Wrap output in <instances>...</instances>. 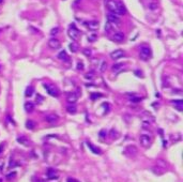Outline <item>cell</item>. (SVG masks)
I'll return each mask as SVG.
<instances>
[{
	"label": "cell",
	"instance_id": "cell-11",
	"mask_svg": "<svg viewBox=\"0 0 183 182\" xmlns=\"http://www.w3.org/2000/svg\"><path fill=\"white\" fill-rule=\"evenodd\" d=\"M85 25H86L90 30H96L99 29V22L97 21H91V22H87L85 23Z\"/></svg>",
	"mask_w": 183,
	"mask_h": 182
},
{
	"label": "cell",
	"instance_id": "cell-10",
	"mask_svg": "<svg viewBox=\"0 0 183 182\" xmlns=\"http://www.w3.org/2000/svg\"><path fill=\"white\" fill-rule=\"evenodd\" d=\"M123 56H124V52L122 50V49H117V50H115V52H113L110 54V57L114 60H118V59L122 58Z\"/></svg>",
	"mask_w": 183,
	"mask_h": 182
},
{
	"label": "cell",
	"instance_id": "cell-9",
	"mask_svg": "<svg viewBox=\"0 0 183 182\" xmlns=\"http://www.w3.org/2000/svg\"><path fill=\"white\" fill-rule=\"evenodd\" d=\"M113 41L115 42H118V43H120V42H122L124 40V34L123 32H121V31H117V32H115L113 34Z\"/></svg>",
	"mask_w": 183,
	"mask_h": 182
},
{
	"label": "cell",
	"instance_id": "cell-18",
	"mask_svg": "<svg viewBox=\"0 0 183 182\" xmlns=\"http://www.w3.org/2000/svg\"><path fill=\"white\" fill-rule=\"evenodd\" d=\"M66 110H68V113H70V114H76L77 108L74 104H69L68 106H66Z\"/></svg>",
	"mask_w": 183,
	"mask_h": 182
},
{
	"label": "cell",
	"instance_id": "cell-32",
	"mask_svg": "<svg viewBox=\"0 0 183 182\" xmlns=\"http://www.w3.org/2000/svg\"><path fill=\"white\" fill-rule=\"evenodd\" d=\"M77 70H84V63L83 62H78L77 63Z\"/></svg>",
	"mask_w": 183,
	"mask_h": 182
},
{
	"label": "cell",
	"instance_id": "cell-22",
	"mask_svg": "<svg viewBox=\"0 0 183 182\" xmlns=\"http://www.w3.org/2000/svg\"><path fill=\"white\" fill-rule=\"evenodd\" d=\"M122 68H123V64H122V63H116V64H114L113 65V71L114 72H118V71H120Z\"/></svg>",
	"mask_w": 183,
	"mask_h": 182
},
{
	"label": "cell",
	"instance_id": "cell-17",
	"mask_svg": "<svg viewBox=\"0 0 183 182\" xmlns=\"http://www.w3.org/2000/svg\"><path fill=\"white\" fill-rule=\"evenodd\" d=\"M171 103L179 109V110H182V106H183V101L182 100H174V101H171Z\"/></svg>",
	"mask_w": 183,
	"mask_h": 182
},
{
	"label": "cell",
	"instance_id": "cell-29",
	"mask_svg": "<svg viewBox=\"0 0 183 182\" xmlns=\"http://www.w3.org/2000/svg\"><path fill=\"white\" fill-rule=\"evenodd\" d=\"M148 7H149V9H151V10H155V9H157V3L152 2V3L148 4Z\"/></svg>",
	"mask_w": 183,
	"mask_h": 182
},
{
	"label": "cell",
	"instance_id": "cell-4",
	"mask_svg": "<svg viewBox=\"0 0 183 182\" xmlns=\"http://www.w3.org/2000/svg\"><path fill=\"white\" fill-rule=\"evenodd\" d=\"M68 34H69V36L72 39V40H74V41H76V40H78V38H79V31H78V29L76 28V26H75V24H72V25L70 26V28H69V31H68Z\"/></svg>",
	"mask_w": 183,
	"mask_h": 182
},
{
	"label": "cell",
	"instance_id": "cell-35",
	"mask_svg": "<svg viewBox=\"0 0 183 182\" xmlns=\"http://www.w3.org/2000/svg\"><path fill=\"white\" fill-rule=\"evenodd\" d=\"M14 176H15V173L13 171V174H10V175H8V176H7V178H8V179H10L11 177H14Z\"/></svg>",
	"mask_w": 183,
	"mask_h": 182
},
{
	"label": "cell",
	"instance_id": "cell-8",
	"mask_svg": "<svg viewBox=\"0 0 183 182\" xmlns=\"http://www.w3.org/2000/svg\"><path fill=\"white\" fill-rule=\"evenodd\" d=\"M48 46H49L50 48H53V49H58V48L60 47V42L56 38H52L49 41H48Z\"/></svg>",
	"mask_w": 183,
	"mask_h": 182
},
{
	"label": "cell",
	"instance_id": "cell-15",
	"mask_svg": "<svg viewBox=\"0 0 183 182\" xmlns=\"http://www.w3.org/2000/svg\"><path fill=\"white\" fill-rule=\"evenodd\" d=\"M58 58L60 60H63V61H69V56H68V54H66L65 50H61L58 54Z\"/></svg>",
	"mask_w": 183,
	"mask_h": 182
},
{
	"label": "cell",
	"instance_id": "cell-21",
	"mask_svg": "<svg viewBox=\"0 0 183 182\" xmlns=\"http://www.w3.org/2000/svg\"><path fill=\"white\" fill-rule=\"evenodd\" d=\"M26 127L29 130H33L34 127H35V123H34V121L32 120H28L27 122H26Z\"/></svg>",
	"mask_w": 183,
	"mask_h": 182
},
{
	"label": "cell",
	"instance_id": "cell-20",
	"mask_svg": "<svg viewBox=\"0 0 183 182\" xmlns=\"http://www.w3.org/2000/svg\"><path fill=\"white\" fill-rule=\"evenodd\" d=\"M17 143H19L24 146H28L29 145V140L26 138V137H18L17 138Z\"/></svg>",
	"mask_w": 183,
	"mask_h": 182
},
{
	"label": "cell",
	"instance_id": "cell-6",
	"mask_svg": "<svg viewBox=\"0 0 183 182\" xmlns=\"http://www.w3.org/2000/svg\"><path fill=\"white\" fill-rule=\"evenodd\" d=\"M59 120V116L57 114H48L45 116V121L48 123H56Z\"/></svg>",
	"mask_w": 183,
	"mask_h": 182
},
{
	"label": "cell",
	"instance_id": "cell-28",
	"mask_svg": "<svg viewBox=\"0 0 183 182\" xmlns=\"http://www.w3.org/2000/svg\"><path fill=\"white\" fill-rule=\"evenodd\" d=\"M111 29H113V26L110 25V24L106 23V25H105V31H106V32H110Z\"/></svg>",
	"mask_w": 183,
	"mask_h": 182
},
{
	"label": "cell",
	"instance_id": "cell-14",
	"mask_svg": "<svg viewBox=\"0 0 183 182\" xmlns=\"http://www.w3.org/2000/svg\"><path fill=\"white\" fill-rule=\"evenodd\" d=\"M87 145H88V147H89V149L92 151V152L94 153V154H101L102 153V151L99 149V148H96L95 146H93L91 143H87Z\"/></svg>",
	"mask_w": 183,
	"mask_h": 182
},
{
	"label": "cell",
	"instance_id": "cell-26",
	"mask_svg": "<svg viewBox=\"0 0 183 182\" xmlns=\"http://www.w3.org/2000/svg\"><path fill=\"white\" fill-rule=\"evenodd\" d=\"M102 96H103L102 93H92L90 95V98H91V100H96V99L102 98Z\"/></svg>",
	"mask_w": 183,
	"mask_h": 182
},
{
	"label": "cell",
	"instance_id": "cell-12",
	"mask_svg": "<svg viewBox=\"0 0 183 182\" xmlns=\"http://www.w3.org/2000/svg\"><path fill=\"white\" fill-rule=\"evenodd\" d=\"M66 100H68L70 104H74L78 100V95H77V93H69L68 96H66Z\"/></svg>",
	"mask_w": 183,
	"mask_h": 182
},
{
	"label": "cell",
	"instance_id": "cell-25",
	"mask_svg": "<svg viewBox=\"0 0 183 182\" xmlns=\"http://www.w3.org/2000/svg\"><path fill=\"white\" fill-rule=\"evenodd\" d=\"M47 176H48V178L49 179H57L58 178V175L55 174V171L52 170V169H49V171L47 173Z\"/></svg>",
	"mask_w": 183,
	"mask_h": 182
},
{
	"label": "cell",
	"instance_id": "cell-19",
	"mask_svg": "<svg viewBox=\"0 0 183 182\" xmlns=\"http://www.w3.org/2000/svg\"><path fill=\"white\" fill-rule=\"evenodd\" d=\"M33 92H34V88H33L32 86H29V87L26 89V91H25V95L28 96V98H30V96H32Z\"/></svg>",
	"mask_w": 183,
	"mask_h": 182
},
{
	"label": "cell",
	"instance_id": "cell-7",
	"mask_svg": "<svg viewBox=\"0 0 183 182\" xmlns=\"http://www.w3.org/2000/svg\"><path fill=\"white\" fill-rule=\"evenodd\" d=\"M44 88L46 90V92L52 95V96H58V90L55 88L54 86H50V85H44Z\"/></svg>",
	"mask_w": 183,
	"mask_h": 182
},
{
	"label": "cell",
	"instance_id": "cell-16",
	"mask_svg": "<svg viewBox=\"0 0 183 182\" xmlns=\"http://www.w3.org/2000/svg\"><path fill=\"white\" fill-rule=\"evenodd\" d=\"M125 152H126V153L130 152V155H134V154L137 153V148L135 147V146H127Z\"/></svg>",
	"mask_w": 183,
	"mask_h": 182
},
{
	"label": "cell",
	"instance_id": "cell-33",
	"mask_svg": "<svg viewBox=\"0 0 183 182\" xmlns=\"http://www.w3.org/2000/svg\"><path fill=\"white\" fill-rule=\"evenodd\" d=\"M95 39H96V35H95V34H92V35L88 36V40H89V41H91V42H92V41H94Z\"/></svg>",
	"mask_w": 183,
	"mask_h": 182
},
{
	"label": "cell",
	"instance_id": "cell-39",
	"mask_svg": "<svg viewBox=\"0 0 183 182\" xmlns=\"http://www.w3.org/2000/svg\"><path fill=\"white\" fill-rule=\"evenodd\" d=\"M1 1H2V0H0V2H1Z\"/></svg>",
	"mask_w": 183,
	"mask_h": 182
},
{
	"label": "cell",
	"instance_id": "cell-3",
	"mask_svg": "<svg viewBox=\"0 0 183 182\" xmlns=\"http://www.w3.org/2000/svg\"><path fill=\"white\" fill-rule=\"evenodd\" d=\"M107 21H108V24H110L111 26H118L121 23L120 17L114 13H110V12L107 14Z\"/></svg>",
	"mask_w": 183,
	"mask_h": 182
},
{
	"label": "cell",
	"instance_id": "cell-5",
	"mask_svg": "<svg viewBox=\"0 0 183 182\" xmlns=\"http://www.w3.org/2000/svg\"><path fill=\"white\" fill-rule=\"evenodd\" d=\"M139 141H140V145H141L144 148H148L152 143V138H151V136H149L147 134H143L139 137Z\"/></svg>",
	"mask_w": 183,
	"mask_h": 182
},
{
	"label": "cell",
	"instance_id": "cell-38",
	"mask_svg": "<svg viewBox=\"0 0 183 182\" xmlns=\"http://www.w3.org/2000/svg\"><path fill=\"white\" fill-rule=\"evenodd\" d=\"M100 135H101V137H104V136H105V131H102V132L100 133Z\"/></svg>",
	"mask_w": 183,
	"mask_h": 182
},
{
	"label": "cell",
	"instance_id": "cell-13",
	"mask_svg": "<svg viewBox=\"0 0 183 182\" xmlns=\"http://www.w3.org/2000/svg\"><path fill=\"white\" fill-rule=\"evenodd\" d=\"M24 107H25V110L27 113H32L33 109H34V104L31 102H26L25 105H24Z\"/></svg>",
	"mask_w": 183,
	"mask_h": 182
},
{
	"label": "cell",
	"instance_id": "cell-27",
	"mask_svg": "<svg viewBox=\"0 0 183 182\" xmlns=\"http://www.w3.org/2000/svg\"><path fill=\"white\" fill-rule=\"evenodd\" d=\"M69 47H70V49L72 50V53H76V52H77V45H76V44L71 43V44L69 45Z\"/></svg>",
	"mask_w": 183,
	"mask_h": 182
},
{
	"label": "cell",
	"instance_id": "cell-36",
	"mask_svg": "<svg viewBox=\"0 0 183 182\" xmlns=\"http://www.w3.org/2000/svg\"><path fill=\"white\" fill-rule=\"evenodd\" d=\"M68 182H78L77 180H75V179H72V178H69L68 179Z\"/></svg>",
	"mask_w": 183,
	"mask_h": 182
},
{
	"label": "cell",
	"instance_id": "cell-34",
	"mask_svg": "<svg viewBox=\"0 0 183 182\" xmlns=\"http://www.w3.org/2000/svg\"><path fill=\"white\" fill-rule=\"evenodd\" d=\"M42 101H43V98H42V96L40 95V94H38V98H36V102H42Z\"/></svg>",
	"mask_w": 183,
	"mask_h": 182
},
{
	"label": "cell",
	"instance_id": "cell-31",
	"mask_svg": "<svg viewBox=\"0 0 183 182\" xmlns=\"http://www.w3.org/2000/svg\"><path fill=\"white\" fill-rule=\"evenodd\" d=\"M84 54L86 55L87 57H90L91 56V50L89 49V48H85V49H84Z\"/></svg>",
	"mask_w": 183,
	"mask_h": 182
},
{
	"label": "cell",
	"instance_id": "cell-1",
	"mask_svg": "<svg viewBox=\"0 0 183 182\" xmlns=\"http://www.w3.org/2000/svg\"><path fill=\"white\" fill-rule=\"evenodd\" d=\"M105 4L110 13H114L118 16L124 15L126 12L123 2L120 0H105Z\"/></svg>",
	"mask_w": 183,
	"mask_h": 182
},
{
	"label": "cell",
	"instance_id": "cell-37",
	"mask_svg": "<svg viewBox=\"0 0 183 182\" xmlns=\"http://www.w3.org/2000/svg\"><path fill=\"white\" fill-rule=\"evenodd\" d=\"M110 135H111V137H114V135H117V133L115 132V130H111V132H110Z\"/></svg>",
	"mask_w": 183,
	"mask_h": 182
},
{
	"label": "cell",
	"instance_id": "cell-24",
	"mask_svg": "<svg viewBox=\"0 0 183 182\" xmlns=\"http://www.w3.org/2000/svg\"><path fill=\"white\" fill-rule=\"evenodd\" d=\"M85 78L87 80H93L94 79V72H89L87 74H85Z\"/></svg>",
	"mask_w": 183,
	"mask_h": 182
},
{
	"label": "cell",
	"instance_id": "cell-30",
	"mask_svg": "<svg viewBox=\"0 0 183 182\" xmlns=\"http://www.w3.org/2000/svg\"><path fill=\"white\" fill-rule=\"evenodd\" d=\"M58 32H59V28H58V27H56V28H53V29H52L50 34H52V35H56Z\"/></svg>",
	"mask_w": 183,
	"mask_h": 182
},
{
	"label": "cell",
	"instance_id": "cell-2",
	"mask_svg": "<svg viewBox=\"0 0 183 182\" xmlns=\"http://www.w3.org/2000/svg\"><path fill=\"white\" fill-rule=\"evenodd\" d=\"M151 49H150V47L148 46H143L141 48H140V52H139V57L140 59H143V60H148L149 58H151Z\"/></svg>",
	"mask_w": 183,
	"mask_h": 182
},
{
	"label": "cell",
	"instance_id": "cell-23",
	"mask_svg": "<svg viewBox=\"0 0 183 182\" xmlns=\"http://www.w3.org/2000/svg\"><path fill=\"white\" fill-rule=\"evenodd\" d=\"M106 66H107V63L104 61V60H102L101 64H100V66H99V71H100L101 73H103V72L106 70Z\"/></svg>",
	"mask_w": 183,
	"mask_h": 182
}]
</instances>
